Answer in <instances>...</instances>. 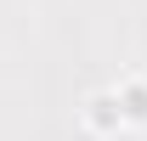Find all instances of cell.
<instances>
[{
    "mask_svg": "<svg viewBox=\"0 0 147 141\" xmlns=\"http://www.w3.org/2000/svg\"><path fill=\"white\" fill-rule=\"evenodd\" d=\"M85 119H91V130H102V136H113L119 124H130V119H125V102H119V90H96L91 102H85Z\"/></svg>",
    "mask_w": 147,
    "mask_h": 141,
    "instance_id": "6da1fadb",
    "label": "cell"
},
{
    "mask_svg": "<svg viewBox=\"0 0 147 141\" xmlns=\"http://www.w3.org/2000/svg\"><path fill=\"white\" fill-rule=\"evenodd\" d=\"M119 102H125V119L130 124H147V85H142V79L119 85Z\"/></svg>",
    "mask_w": 147,
    "mask_h": 141,
    "instance_id": "7a4b0ae2",
    "label": "cell"
}]
</instances>
